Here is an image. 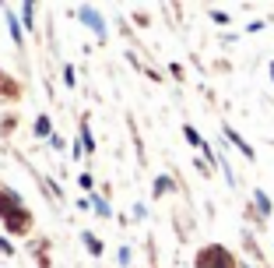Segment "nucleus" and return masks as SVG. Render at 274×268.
<instances>
[{"mask_svg": "<svg viewBox=\"0 0 274 268\" xmlns=\"http://www.w3.org/2000/svg\"><path fill=\"white\" fill-rule=\"evenodd\" d=\"M0 250H4V254H14V247H11V244L4 240V236H0Z\"/></svg>", "mask_w": 274, "mask_h": 268, "instance_id": "nucleus-11", "label": "nucleus"}, {"mask_svg": "<svg viewBox=\"0 0 274 268\" xmlns=\"http://www.w3.org/2000/svg\"><path fill=\"white\" fill-rule=\"evenodd\" d=\"M183 131H187V141H190V145H197V148H201V145H204V141H201V134H197L193 127H183Z\"/></svg>", "mask_w": 274, "mask_h": 268, "instance_id": "nucleus-7", "label": "nucleus"}, {"mask_svg": "<svg viewBox=\"0 0 274 268\" xmlns=\"http://www.w3.org/2000/svg\"><path fill=\"white\" fill-rule=\"evenodd\" d=\"M85 244H88L91 254H102V244H99V236H95V233H85Z\"/></svg>", "mask_w": 274, "mask_h": 268, "instance_id": "nucleus-4", "label": "nucleus"}, {"mask_svg": "<svg viewBox=\"0 0 274 268\" xmlns=\"http://www.w3.org/2000/svg\"><path fill=\"white\" fill-rule=\"evenodd\" d=\"M165 191H172V176H158L155 180V194H165Z\"/></svg>", "mask_w": 274, "mask_h": 268, "instance_id": "nucleus-5", "label": "nucleus"}, {"mask_svg": "<svg viewBox=\"0 0 274 268\" xmlns=\"http://www.w3.org/2000/svg\"><path fill=\"white\" fill-rule=\"evenodd\" d=\"M11 21V36H14V42H21V28H18V18H7Z\"/></svg>", "mask_w": 274, "mask_h": 268, "instance_id": "nucleus-10", "label": "nucleus"}, {"mask_svg": "<svg viewBox=\"0 0 274 268\" xmlns=\"http://www.w3.org/2000/svg\"><path fill=\"white\" fill-rule=\"evenodd\" d=\"M0 215H4V222L11 230H25L28 226V222H25L28 215L18 208V198H14V194H0Z\"/></svg>", "mask_w": 274, "mask_h": 268, "instance_id": "nucleus-1", "label": "nucleus"}, {"mask_svg": "<svg viewBox=\"0 0 274 268\" xmlns=\"http://www.w3.org/2000/svg\"><path fill=\"white\" fill-rule=\"evenodd\" d=\"M225 134H228V138H232V141L239 145V152H242V155H246V159H253V148H250L246 141H242V138H239V134H236V131H225Z\"/></svg>", "mask_w": 274, "mask_h": 268, "instance_id": "nucleus-3", "label": "nucleus"}, {"mask_svg": "<svg viewBox=\"0 0 274 268\" xmlns=\"http://www.w3.org/2000/svg\"><path fill=\"white\" fill-rule=\"evenodd\" d=\"M35 134H39V138L50 134V116H39V120H35Z\"/></svg>", "mask_w": 274, "mask_h": 268, "instance_id": "nucleus-6", "label": "nucleus"}, {"mask_svg": "<svg viewBox=\"0 0 274 268\" xmlns=\"http://www.w3.org/2000/svg\"><path fill=\"white\" fill-rule=\"evenodd\" d=\"M253 198H257V208H260V212L267 215V212H271V201H267V198L260 194V191H257V194H253Z\"/></svg>", "mask_w": 274, "mask_h": 268, "instance_id": "nucleus-8", "label": "nucleus"}, {"mask_svg": "<svg viewBox=\"0 0 274 268\" xmlns=\"http://www.w3.org/2000/svg\"><path fill=\"white\" fill-rule=\"evenodd\" d=\"M95 212H99L102 219H109V215H113V212H109V205H105L102 198H95Z\"/></svg>", "mask_w": 274, "mask_h": 268, "instance_id": "nucleus-9", "label": "nucleus"}, {"mask_svg": "<svg viewBox=\"0 0 274 268\" xmlns=\"http://www.w3.org/2000/svg\"><path fill=\"white\" fill-rule=\"evenodd\" d=\"M81 21L91 28V32H99V36H105V25H102V18H99V14L95 11H91V7H81Z\"/></svg>", "mask_w": 274, "mask_h": 268, "instance_id": "nucleus-2", "label": "nucleus"}]
</instances>
